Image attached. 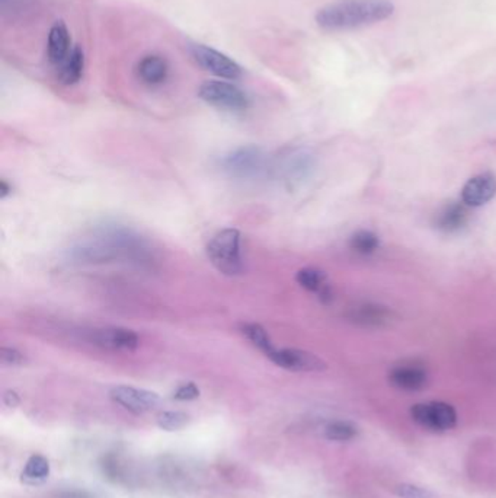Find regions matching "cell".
<instances>
[{"label": "cell", "instance_id": "obj_14", "mask_svg": "<svg viewBox=\"0 0 496 498\" xmlns=\"http://www.w3.org/2000/svg\"><path fill=\"white\" fill-rule=\"evenodd\" d=\"M137 74L146 85H162L170 74V66L161 56H146L137 65Z\"/></svg>", "mask_w": 496, "mask_h": 498}, {"label": "cell", "instance_id": "obj_20", "mask_svg": "<svg viewBox=\"0 0 496 498\" xmlns=\"http://www.w3.org/2000/svg\"><path fill=\"white\" fill-rule=\"evenodd\" d=\"M240 332H242L243 336H247V340L254 347L258 348L259 352L264 353V354H271L275 350L268 332H266V329L262 325L254 324V322L252 324H243L240 327Z\"/></svg>", "mask_w": 496, "mask_h": 498}, {"label": "cell", "instance_id": "obj_2", "mask_svg": "<svg viewBox=\"0 0 496 498\" xmlns=\"http://www.w3.org/2000/svg\"><path fill=\"white\" fill-rule=\"evenodd\" d=\"M208 259L219 273L236 277L243 273L242 236L238 229L226 228L208 240Z\"/></svg>", "mask_w": 496, "mask_h": 498}, {"label": "cell", "instance_id": "obj_28", "mask_svg": "<svg viewBox=\"0 0 496 498\" xmlns=\"http://www.w3.org/2000/svg\"><path fill=\"white\" fill-rule=\"evenodd\" d=\"M12 189L13 188H12L11 184H9L6 179H2V181H0V198H2V200L8 198L12 194Z\"/></svg>", "mask_w": 496, "mask_h": 498}, {"label": "cell", "instance_id": "obj_9", "mask_svg": "<svg viewBox=\"0 0 496 498\" xmlns=\"http://www.w3.org/2000/svg\"><path fill=\"white\" fill-rule=\"evenodd\" d=\"M93 345L109 352H135L140 345V338L133 329L123 327H104L93 329L89 336Z\"/></svg>", "mask_w": 496, "mask_h": 498}, {"label": "cell", "instance_id": "obj_6", "mask_svg": "<svg viewBox=\"0 0 496 498\" xmlns=\"http://www.w3.org/2000/svg\"><path fill=\"white\" fill-rule=\"evenodd\" d=\"M266 357L280 369L296 373H316L327 369L326 362L313 353L299 348H275Z\"/></svg>", "mask_w": 496, "mask_h": 498}, {"label": "cell", "instance_id": "obj_3", "mask_svg": "<svg viewBox=\"0 0 496 498\" xmlns=\"http://www.w3.org/2000/svg\"><path fill=\"white\" fill-rule=\"evenodd\" d=\"M222 170L226 174L239 179H249L258 177L265 168V155L257 146L238 147L235 151L229 152L220 161Z\"/></svg>", "mask_w": 496, "mask_h": 498}, {"label": "cell", "instance_id": "obj_23", "mask_svg": "<svg viewBox=\"0 0 496 498\" xmlns=\"http://www.w3.org/2000/svg\"><path fill=\"white\" fill-rule=\"evenodd\" d=\"M189 420L191 418L184 411H162L156 418V423L165 432H178L185 429L189 424Z\"/></svg>", "mask_w": 496, "mask_h": 498}, {"label": "cell", "instance_id": "obj_7", "mask_svg": "<svg viewBox=\"0 0 496 498\" xmlns=\"http://www.w3.org/2000/svg\"><path fill=\"white\" fill-rule=\"evenodd\" d=\"M189 53L203 69L208 70L219 78L235 81L242 76V67L214 48L203 44H189Z\"/></svg>", "mask_w": 496, "mask_h": 498}, {"label": "cell", "instance_id": "obj_24", "mask_svg": "<svg viewBox=\"0 0 496 498\" xmlns=\"http://www.w3.org/2000/svg\"><path fill=\"white\" fill-rule=\"evenodd\" d=\"M395 493L399 498H437L432 491L418 487L413 484H400Z\"/></svg>", "mask_w": 496, "mask_h": 498}, {"label": "cell", "instance_id": "obj_19", "mask_svg": "<svg viewBox=\"0 0 496 498\" xmlns=\"http://www.w3.org/2000/svg\"><path fill=\"white\" fill-rule=\"evenodd\" d=\"M50 462L43 455L30 456L21 474V481L28 485H39L50 476Z\"/></svg>", "mask_w": 496, "mask_h": 498}, {"label": "cell", "instance_id": "obj_27", "mask_svg": "<svg viewBox=\"0 0 496 498\" xmlns=\"http://www.w3.org/2000/svg\"><path fill=\"white\" fill-rule=\"evenodd\" d=\"M4 406H8V408L13 410V408H16V406H20V395L16 394L15 390H6V392H4Z\"/></svg>", "mask_w": 496, "mask_h": 498}, {"label": "cell", "instance_id": "obj_15", "mask_svg": "<svg viewBox=\"0 0 496 498\" xmlns=\"http://www.w3.org/2000/svg\"><path fill=\"white\" fill-rule=\"evenodd\" d=\"M467 205L465 203H450L444 205L437 214H435V228L442 232H456L462 229L467 222Z\"/></svg>", "mask_w": 496, "mask_h": 498}, {"label": "cell", "instance_id": "obj_22", "mask_svg": "<svg viewBox=\"0 0 496 498\" xmlns=\"http://www.w3.org/2000/svg\"><path fill=\"white\" fill-rule=\"evenodd\" d=\"M357 436V425L350 421H332L325 429V437L331 441H350Z\"/></svg>", "mask_w": 496, "mask_h": 498}, {"label": "cell", "instance_id": "obj_16", "mask_svg": "<svg viewBox=\"0 0 496 498\" xmlns=\"http://www.w3.org/2000/svg\"><path fill=\"white\" fill-rule=\"evenodd\" d=\"M296 282L308 292L318 294L324 301L332 299L331 286L327 283V277L324 271L312 268V266L301 268L300 271H297Z\"/></svg>", "mask_w": 496, "mask_h": 498}, {"label": "cell", "instance_id": "obj_21", "mask_svg": "<svg viewBox=\"0 0 496 498\" xmlns=\"http://www.w3.org/2000/svg\"><path fill=\"white\" fill-rule=\"evenodd\" d=\"M350 248L355 254L371 255L380 248V238L371 231H358L351 236Z\"/></svg>", "mask_w": 496, "mask_h": 498}, {"label": "cell", "instance_id": "obj_13", "mask_svg": "<svg viewBox=\"0 0 496 498\" xmlns=\"http://www.w3.org/2000/svg\"><path fill=\"white\" fill-rule=\"evenodd\" d=\"M70 34L65 23L56 22L51 27L47 41V58L53 66L58 67L70 55Z\"/></svg>", "mask_w": 496, "mask_h": 498}, {"label": "cell", "instance_id": "obj_8", "mask_svg": "<svg viewBox=\"0 0 496 498\" xmlns=\"http://www.w3.org/2000/svg\"><path fill=\"white\" fill-rule=\"evenodd\" d=\"M109 398L116 402L117 406H123L124 410L133 414H144L153 411L161 406V397L152 390L142 389V388L128 387V385H118L109 390Z\"/></svg>", "mask_w": 496, "mask_h": 498}, {"label": "cell", "instance_id": "obj_12", "mask_svg": "<svg viewBox=\"0 0 496 498\" xmlns=\"http://www.w3.org/2000/svg\"><path fill=\"white\" fill-rule=\"evenodd\" d=\"M315 168V159L309 151H292L290 155L285 156L284 161L281 163L280 170L284 178V181L290 184H299L303 181L309 175L312 174Z\"/></svg>", "mask_w": 496, "mask_h": 498}, {"label": "cell", "instance_id": "obj_11", "mask_svg": "<svg viewBox=\"0 0 496 498\" xmlns=\"http://www.w3.org/2000/svg\"><path fill=\"white\" fill-rule=\"evenodd\" d=\"M388 382L405 392H418L427 387L428 373L420 364H400L388 373Z\"/></svg>", "mask_w": 496, "mask_h": 498}, {"label": "cell", "instance_id": "obj_1", "mask_svg": "<svg viewBox=\"0 0 496 498\" xmlns=\"http://www.w3.org/2000/svg\"><path fill=\"white\" fill-rule=\"evenodd\" d=\"M393 12L390 0H339L319 9L316 23L325 31H350L387 20Z\"/></svg>", "mask_w": 496, "mask_h": 498}, {"label": "cell", "instance_id": "obj_18", "mask_svg": "<svg viewBox=\"0 0 496 498\" xmlns=\"http://www.w3.org/2000/svg\"><path fill=\"white\" fill-rule=\"evenodd\" d=\"M392 310H388L385 306L370 303L358 306L351 312V319L362 327H383L392 321Z\"/></svg>", "mask_w": 496, "mask_h": 498}, {"label": "cell", "instance_id": "obj_10", "mask_svg": "<svg viewBox=\"0 0 496 498\" xmlns=\"http://www.w3.org/2000/svg\"><path fill=\"white\" fill-rule=\"evenodd\" d=\"M496 197V175L483 172L470 178L462 189V201L467 207H482Z\"/></svg>", "mask_w": 496, "mask_h": 498}, {"label": "cell", "instance_id": "obj_5", "mask_svg": "<svg viewBox=\"0 0 496 498\" xmlns=\"http://www.w3.org/2000/svg\"><path fill=\"white\" fill-rule=\"evenodd\" d=\"M201 100L217 109L227 111H245L249 107V98L238 86L223 81H208L198 91Z\"/></svg>", "mask_w": 496, "mask_h": 498}, {"label": "cell", "instance_id": "obj_25", "mask_svg": "<svg viewBox=\"0 0 496 498\" xmlns=\"http://www.w3.org/2000/svg\"><path fill=\"white\" fill-rule=\"evenodd\" d=\"M0 362L4 366L18 367L22 366L27 362V357L15 347H2L0 352Z\"/></svg>", "mask_w": 496, "mask_h": 498}, {"label": "cell", "instance_id": "obj_4", "mask_svg": "<svg viewBox=\"0 0 496 498\" xmlns=\"http://www.w3.org/2000/svg\"><path fill=\"white\" fill-rule=\"evenodd\" d=\"M411 417L416 424L430 432H448L457 425V411L447 402L416 404L411 408Z\"/></svg>", "mask_w": 496, "mask_h": 498}, {"label": "cell", "instance_id": "obj_17", "mask_svg": "<svg viewBox=\"0 0 496 498\" xmlns=\"http://www.w3.org/2000/svg\"><path fill=\"white\" fill-rule=\"evenodd\" d=\"M85 69V56L79 47H74L65 62L57 67V79L63 85H74L81 81Z\"/></svg>", "mask_w": 496, "mask_h": 498}, {"label": "cell", "instance_id": "obj_26", "mask_svg": "<svg viewBox=\"0 0 496 498\" xmlns=\"http://www.w3.org/2000/svg\"><path fill=\"white\" fill-rule=\"evenodd\" d=\"M200 388L196 387L194 382H185L175 389L173 392V399L175 401H194V399L200 398Z\"/></svg>", "mask_w": 496, "mask_h": 498}]
</instances>
